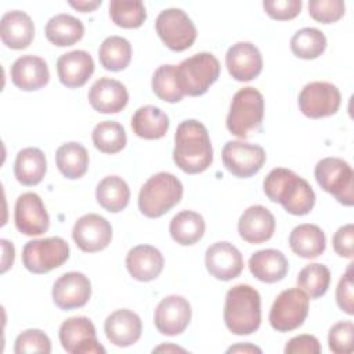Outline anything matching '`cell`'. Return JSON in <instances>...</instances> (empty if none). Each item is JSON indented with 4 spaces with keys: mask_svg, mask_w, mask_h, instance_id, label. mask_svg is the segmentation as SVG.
<instances>
[{
    "mask_svg": "<svg viewBox=\"0 0 354 354\" xmlns=\"http://www.w3.org/2000/svg\"><path fill=\"white\" fill-rule=\"evenodd\" d=\"M173 160L188 174H198L209 169L213 162V148L203 123L187 119L178 124L174 134Z\"/></svg>",
    "mask_w": 354,
    "mask_h": 354,
    "instance_id": "cell-1",
    "label": "cell"
},
{
    "mask_svg": "<svg viewBox=\"0 0 354 354\" xmlns=\"http://www.w3.org/2000/svg\"><path fill=\"white\" fill-rule=\"evenodd\" d=\"M263 188L271 202L281 203L293 216H304L315 205V194L311 185L289 169H272L264 178Z\"/></svg>",
    "mask_w": 354,
    "mask_h": 354,
    "instance_id": "cell-2",
    "label": "cell"
},
{
    "mask_svg": "<svg viewBox=\"0 0 354 354\" xmlns=\"http://www.w3.org/2000/svg\"><path fill=\"white\" fill-rule=\"evenodd\" d=\"M224 322L234 335H250L261 322V300L259 292L245 283L232 286L225 295Z\"/></svg>",
    "mask_w": 354,
    "mask_h": 354,
    "instance_id": "cell-3",
    "label": "cell"
},
{
    "mask_svg": "<svg viewBox=\"0 0 354 354\" xmlns=\"http://www.w3.org/2000/svg\"><path fill=\"white\" fill-rule=\"evenodd\" d=\"M183 196V184L171 173L159 171L149 177L140 189L138 209L149 218H158L173 209Z\"/></svg>",
    "mask_w": 354,
    "mask_h": 354,
    "instance_id": "cell-4",
    "label": "cell"
},
{
    "mask_svg": "<svg viewBox=\"0 0 354 354\" xmlns=\"http://www.w3.org/2000/svg\"><path fill=\"white\" fill-rule=\"evenodd\" d=\"M264 116L263 94L253 87L238 90L231 101L227 116L228 131L239 138H246L252 131L260 129Z\"/></svg>",
    "mask_w": 354,
    "mask_h": 354,
    "instance_id": "cell-5",
    "label": "cell"
},
{
    "mask_svg": "<svg viewBox=\"0 0 354 354\" xmlns=\"http://www.w3.org/2000/svg\"><path fill=\"white\" fill-rule=\"evenodd\" d=\"M178 83L189 97L203 95L220 76V62L210 53H198L177 66Z\"/></svg>",
    "mask_w": 354,
    "mask_h": 354,
    "instance_id": "cell-6",
    "label": "cell"
},
{
    "mask_svg": "<svg viewBox=\"0 0 354 354\" xmlns=\"http://www.w3.org/2000/svg\"><path fill=\"white\" fill-rule=\"evenodd\" d=\"M314 176L318 185L333 195L339 203L353 206L354 171L346 160L340 158H324L315 165Z\"/></svg>",
    "mask_w": 354,
    "mask_h": 354,
    "instance_id": "cell-7",
    "label": "cell"
},
{
    "mask_svg": "<svg viewBox=\"0 0 354 354\" xmlns=\"http://www.w3.org/2000/svg\"><path fill=\"white\" fill-rule=\"evenodd\" d=\"M69 257V245L59 236L29 241L22 249V263L33 274H46L61 267Z\"/></svg>",
    "mask_w": 354,
    "mask_h": 354,
    "instance_id": "cell-8",
    "label": "cell"
},
{
    "mask_svg": "<svg viewBox=\"0 0 354 354\" xmlns=\"http://www.w3.org/2000/svg\"><path fill=\"white\" fill-rule=\"evenodd\" d=\"M308 314V296L299 288L282 290L270 310V325L277 332H290L303 325Z\"/></svg>",
    "mask_w": 354,
    "mask_h": 354,
    "instance_id": "cell-9",
    "label": "cell"
},
{
    "mask_svg": "<svg viewBox=\"0 0 354 354\" xmlns=\"http://www.w3.org/2000/svg\"><path fill=\"white\" fill-rule=\"evenodd\" d=\"M155 29L160 40L173 51L189 48L196 39V28L191 18L180 8H166L159 12Z\"/></svg>",
    "mask_w": 354,
    "mask_h": 354,
    "instance_id": "cell-10",
    "label": "cell"
},
{
    "mask_svg": "<svg viewBox=\"0 0 354 354\" xmlns=\"http://www.w3.org/2000/svg\"><path fill=\"white\" fill-rule=\"evenodd\" d=\"M342 95L339 88L329 82H311L299 94L301 113L311 119L332 116L339 111Z\"/></svg>",
    "mask_w": 354,
    "mask_h": 354,
    "instance_id": "cell-11",
    "label": "cell"
},
{
    "mask_svg": "<svg viewBox=\"0 0 354 354\" xmlns=\"http://www.w3.org/2000/svg\"><path fill=\"white\" fill-rule=\"evenodd\" d=\"M62 348L71 354H100L105 348L98 343L94 324L87 317H72L59 326Z\"/></svg>",
    "mask_w": 354,
    "mask_h": 354,
    "instance_id": "cell-12",
    "label": "cell"
},
{
    "mask_svg": "<svg viewBox=\"0 0 354 354\" xmlns=\"http://www.w3.org/2000/svg\"><path fill=\"white\" fill-rule=\"evenodd\" d=\"M225 169L239 178L256 174L266 163V151L257 144L243 141H228L221 152Z\"/></svg>",
    "mask_w": 354,
    "mask_h": 354,
    "instance_id": "cell-13",
    "label": "cell"
},
{
    "mask_svg": "<svg viewBox=\"0 0 354 354\" xmlns=\"http://www.w3.org/2000/svg\"><path fill=\"white\" fill-rule=\"evenodd\" d=\"M17 230L28 236L44 234L50 227V217L41 198L35 192H25L18 196L14 207Z\"/></svg>",
    "mask_w": 354,
    "mask_h": 354,
    "instance_id": "cell-14",
    "label": "cell"
},
{
    "mask_svg": "<svg viewBox=\"0 0 354 354\" xmlns=\"http://www.w3.org/2000/svg\"><path fill=\"white\" fill-rule=\"evenodd\" d=\"M72 238L76 246L86 253L100 252L111 243L112 227L105 217L88 213L77 218L72 230Z\"/></svg>",
    "mask_w": 354,
    "mask_h": 354,
    "instance_id": "cell-15",
    "label": "cell"
},
{
    "mask_svg": "<svg viewBox=\"0 0 354 354\" xmlns=\"http://www.w3.org/2000/svg\"><path fill=\"white\" fill-rule=\"evenodd\" d=\"M191 321V306L180 295L166 296L155 308L153 322L156 329L166 336L183 333Z\"/></svg>",
    "mask_w": 354,
    "mask_h": 354,
    "instance_id": "cell-16",
    "label": "cell"
},
{
    "mask_svg": "<svg viewBox=\"0 0 354 354\" xmlns=\"http://www.w3.org/2000/svg\"><path fill=\"white\" fill-rule=\"evenodd\" d=\"M91 296L90 279L77 271L62 274L53 286V300L64 311L83 307Z\"/></svg>",
    "mask_w": 354,
    "mask_h": 354,
    "instance_id": "cell-17",
    "label": "cell"
},
{
    "mask_svg": "<svg viewBox=\"0 0 354 354\" xmlns=\"http://www.w3.org/2000/svg\"><path fill=\"white\" fill-rule=\"evenodd\" d=\"M228 73L238 82H249L257 77L263 69V57L259 48L249 41L232 44L225 54Z\"/></svg>",
    "mask_w": 354,
    "mask_h": 354,
    "instance_id": "cell-18",
    "label": "cell"
},
{
    "mask_svg": "<svg viewBox=\"0 0 354 354\" xmlns=\"http://www.w3.org/2000/svg\"><path fill=\"white\" fill-rule=\"evenodd\" d=\"M205 264L214 278L220 281H231L242 272L243 257L232 243L216 242L207 248Z\"/></svg>",
    "mask_w": 354,
    "mask_h": 354,
    "instance_id": "cell-19",
    "label": "cell"
},
{
    "mask_svg": "<svg viewBox=\"0 0 354 354\" xmlns=\"http://www.w3.org/2000/svg\"><path fill=\"white\" fill-rule=\"evenodd\" d=\"M275 218L272 213L261 206L253 205L248 207L239 217L238 232L248 243H263L274 235Z\"/></svg>",
    "mask_w": 354,
    "mask_h": 354,
    "instance_id": "cell-20",
    "label": "cell"
},
{
    "mask_svg": "<svg viewBox=\"0 0 354 354\" xmlns=\"http://www.w3.org/2000/svg\"><path fill=\"white\" fill-rule=\"evenodd\" d=\"M129 101V93L119 80L101 77L88 90V102L100 113H118Z\"/></svg>",
    "mask_w": 354,
    "mask_h": 354,
    "instance_id": "cell-21",
    "label": "cell"
},
{
    "mask_svg": "<svg viewBox=\"0 0 354 354\" xmlns=\"http://www.w3.org/2000/svg\"><path fill=\"white\" fill-rule=\"evenodd\" d=\"M108 340L118 347L134 344L142 332L141 318L131 310L120 308L109 314L104 324Z\"/></svg>",
    "mask_w": 354,
    "mask_h": 354,
    "instance_id": "cell-22",
    "label": "cell"
},
{
    "mask_svg": "<svg viewBox=\"0 0 354 354\" xmlns=\"http://www.w3.org/2000/svg\"><path fill=\"white\" fill-rule=\"evenodd\" d=\"M94 72V61L84 50H73L62 54L57 61L59 82L68 88H77L86 84Z\"/></svg>",
    "mask_w": 354,
    "mask_h": 354,
    "instance_id": "cell-23",
    "label": "cell"
},
{
    "mask_svg": "<svg viewBox=\"0 0 354 354\" xmlns=\"http://www.w3.org/2000/svg\"><path fill=\"white\" fill-rule=\"evenodd\" d=\"M163 254L151 245L134 246L126 256L129 274L140 282H149L158 278L163 270Z\"/></svg>",
    "mask_w": 354,
    "mask_h": 354,
    "instance_id": "cell-24",
    "label": "cell"
},
{
    "mask_svg": "<svg viewBox=\"0 0 354 354\" xmlns=\"http://www.w3.org/2000/svg\"><path fill=\"white\" fill-rule=\"evenodd\" d=\"M14 86L24 91H33L44 87L50 80L47 62L36 55H22L11 66Z\"/></svg>",
    "mask_w": 354,
    "mask_h": 354,
    "instance_id": "cell-25",
    "label": "cell"
},
{
    "mask_svg": "<svg viewBox=\"0 0 354 354\" xmlns=\"http://www.w3.org/2000/svg\"><path fill=\"white\" fill-rule=\"evenodd\" d=\"M0 37L3 44L8 48H26L35 37V25L32 18L19 10L6 12L0 21Z\"/></svg>",
    "mask_w": 354,
    "mask_h": 354,
    "instance_id": "cell-26",
    "label": "cell"
},
{
    "mask_svg": "<svg viewBox=\"0 0 354 354\" xmlns=\"http://www.w3.org/2000/svg\"><path fill=\"white\" fill-rule=\"evenodd\" d=\"M248 266L252 275L266 283H275L283 279L289 270L288 259L277 249L257 250L250 256Z\"/></svg>",
    "mask_w": 354,
    "mask_h": 354,
    "instance_id": "cell-27",
    "label": "cell"
},
{
    "mask_svg": "<svg viewBox=\"0 0 354 354\" xmlns=\"http://www.w3.org/2000/svg\"><path fill=\"white\" fill-rule=\"evenodd\" d=\"M47 171L46 155L36 147H28L18 152L14 162V176L26 187L39 184Z\"/></svg>",
    "mask_w": 354,
    "mask_h": 354,
    "instance_id": "cell-28",
    "label": "cell"
},
{
    "mask_svg": "<svg viewBox=\"0 0 354 354\" xmlns=\"http://www.w3.org/2000/svg\"><path fill=\"white\" fill-rule=\"evenodd\" d=\"M167 115L153 105L138 108L131 118V129L136 136L144 140H159L169 130Z\"/></svg>",
    "mask_w": 354,
    "mask_h": 354,
    "instance_id": "cell-29",
    "label": "cell"
},
{
    "mask_svg": "<svg viewBox=\"0 0 354 354\" xmlns=\"http://www.w3.org/2000/svg\"><path fill=\"white\" fill-rule=\"evenodd\" d=\"M289 245L299 257L315 259L325 250V234L315 224H300L292 230Z\"/></svg>",
    "mask_w": 354,
    "mask_h": 354,
    "instance_id": "cell-30",
    "label": "cell"
},
{
    "mask_svg": "<svg viewBox=\"0 0 354 354\" xmlns=\"http://www.w3.org/2000/svg\"><path fill=\"white\" fill-rule=\"evenodd\" d=\"M84 35V26L80 19L69 14H57L46 25V37L58 47H66L77 43Z\"/></svg>",
    "mask_w": 354,
    "mask_h": 354,
    "instance_id": "cell-31",
    "label": "cell"
},
{
    "mask_svg": "<svg viewBox=\"0 0 354 354\" xmlns=\"http://www.w3.org/2000/svg\"><path fill=\"white\" fill-rule=\"evenodd\" d=\"M95 198L106 212L118 213L126 209L130 201V188L119 176L104 177L95 189Z\"/></svg>",
    "mask_w": 354,
    "mask_h": 354,
    "instance_id": "cell-32",
    "label": "cell"
},
{
    "mask_svg": "<svg viewBox=\"0 0 354 354\" xmlns=\"http://www.w3.org/2000/svg\"><path fill=\"white\" fill-rule=\"evenodd\" d=\"M58 170L66 178L76 180L86 174L88 167L87 149L80 142H65L55 152Z\"/></svg>",
    "mask_w": 354,
    "mask_h": 354,
    "instance_id": "cell-33",
    "label": "cell"
},
{
    "mask_svg": "<svg viewBox=\"0 0 354 354\" xmlns=\"http://www.w3.org/2000/svg\"><path fill=\"white\" fill-rule=\"evenodd\" d=\"M171 238L183 245L189 246L196 243L205 234V220L203 217L192 210H183L177 213L169 227Z\"/></svg>",
    "mask_w": 354,
    "mask_h": 354,
    "instance_id": "cell-34",
    "label": "cell"
},
{
    "mask_svg": "<svg viewBox=\"0 0 354 354\" xmlns=\"http://www.w3.org/2000/svg\"><path fill=\"white\" fill-rule=\"evenodd\" d=\"M98 58L106 71H123L131 59V44L122 36H109L101 43Z\"/></svg>",
    "mask_w": 354,
    "mask_h": 354,
    "instance_id": "cell-35",
    "label": "cell"
},
{
    "mask_svg": "<svg viewBox=\"0 0 354 354\" xmlns=\"http://www.w3.org/2000/svg\"><path fill=\"white\" fill-rule=\"evenodd\" d=\"M91 140L94 147L102 153H118L127 142L126 131L123 126L113 120H104L95 124Z\"/></svg>",
    "mask_w": 354,
    "mask_h": 354,
    "instance_id": "cell-36",
    "label": "cell"
},
{
    "mask_svg": "<svg viewBox=\"0 0 354 354\" xmlns=\"http://www.w3.org/2000/svg\"><path fill=\"white\" fill-rule=\"evenodd\" d=\"M326 48V37L317 28H303L290 39L292 53L301 59L318 58Z\"/></svg>",
    "mask_w": 354,
    "mask_h": 354,
    "instance_id": "cell-37",
    "label": "cell"
},
{
    "mask_svg": "<svg viewBox=\"0 0 354 354\" xmlns=\"http://www.w3.org/2000/svg\"><path fill=\"white\" fill-rule=\"evenodd\" d=\"M152 90L158 98L166 102H180L185 95L180 87L177 65H160L152 76Z\"/></svg>",
    "mask_w": 354,
    "mask_h": 354,
    "instance_id": "cell-38",
    "label": "cell"
},
{
    "mask_svg": "<svg viewBox=\"0 0 354 354\" xmlns=\"http://www.w3.org/2000/svg\"><path fill=\"white\" fill-rule=\"evenodd\" d=\"M330 283V271L326 266L313 263L303 267L297 275V288L301 289L310 299L324 296Z\"/></svg>",
    "mask_w": 354,
    "mask_h": 354,
    "instance_id": "cell-39",
    "label": "cell"
},
{
    "mask_svg": "<svg viewBox=\"0 0 354 354\" xmlns=\"http://www.w3.org/2000/svg\"><path fill=\"white\" fill-rule=\"evenodd\" d=\"M109 17L120 28H140L147 19V11L140 0H112L109 1Z\"/></svg>",
    "mask_w": 354,
    "mask_h": 354,
    "instance_id": "cell-40",
    "label": "cell"
},
{
    "mask_svg": "<svg viewBox=\"0 0 354 354\" xmlns=\"http://www.w3.org/2000/svg\"><path fill=\"white\" fill-rule=\"evenodd\" d=\"M15 354L26 353H51V342L48 336L40 329H28L19 333L14 344Z\"/></svg>",
    "mask_w": 354,
    "mask_h": 354,
    "instance_id": "cell-41",
    "label": "cell"
},
{
    "mask_svg": "<svg viewBox=\"0 0 354 354\" xmlns=\"http://www.w3.org/2000/svg\"><path fill=\"white\" fill-rule=\"evenodd\" d=\"M353 333L354 325L351 321H339L330 329L328 335L329 348L335 354H348L353 351Z\"/></svg>",
    "mask_w": 354,
    "mask_h": 354,
    "instance_id": "cell-42",
    "label": "cell"
},
{
    "mask_svg": "<svg viewBox=\"0 0 354 354\" xmlns=\"http://www.w3.org/2000/svg\"><path fill=\"white\" fill-rule=\"evenodd\" d=\"M308 12L313 19L321 24H333L344 14V1L342 0H311Z\"/></svg>",
    "mask_w": 354,
    "mask_h": 354,
    "instance_id": "cell-43",
    "label": "cell"
},
{
    "mask_svg": "<svg viewBox=\"0 0 354 354\" xmlns=\"http://www.w3.org/2000/svg\"><path fill=\"white\" fill-rule=\"evenodd\" d=\"M301 0H267L263 7L270 18L277 21H288L300 14Z\"/></svg>",
    "mask_w": 354,
    "mask_h": 354,
    "instance_id": "cell-44",
    "label": "cell"
},
{
    "mask_svg": "<svg viewBox=\"0 0 354 354\" xmlns=\"http://www.w3.org/2000/svg\"><path fill=\"white\" fill-rule=\"evenodd\" d=\"M336 303L342 311L348 315L354 314V293H353V264H348L336 288Z\"/></svg>",
    "mask_w": 354,
    "mask_h": 354,
    "instance_id": "cell-45",
    "label": "cell"
},
{
    "mask_svg": "<svg viewBox=\"0 0 354 354\" xmlns=\"http://www.w3.org/2000/svg\"><path fill=\"white\" fill-rule=\"evenodd\" d=\"M332 243H333L335 252L339 256L351 259L353 257V243H354V225L350 223V224L340 227L335 232Z\"/></svg>",
    "mask_w": 354,
    "mask_h": 354,
    "instance_id": "cell-46",
    "label": "cell"
},
{
    "mask_svg": "<svg viewBox=\"0 0 354 354\" xmlns=\"http://www.w3.org/2000/svg\"><path fill=\"white\" fill-rule=\"evenodd\" d=\"M321 344L318 339L313 335H299L292 337L286 346H285V353L286 354H318L321 353Z\"/></svg>",
    "mask_w": 354,
    "mask_h": 354,
    "instance_id": "cell-47",
    "label": "cell"
},
{
    "mask_svg": "<svg viewBox=\"0 0 354 354\" xmlns=\"http://www.w3.org/2000/svg\"><path fill=\"white\" fill-rule=\"evenodd\" d=\"M3 248V259H1V274H4L14 263V246L7 239L0 241Z\"/></svg>",
    "mask_w": 354,
    "mask_h": 354,
    "instance_id": "cell-48",
    "label": "cell"
},
{
    "mask_svg": "<svg viewBox=\"0 0 354 354\" xmlns=\"http://www.w3.org/2000/svg\"><path fill=\"white\" fill-rule=\"evenodd\" d=\"M101 0H79V1H69V6L79 10L80 12H90V11H94L97 7L101 6Z\"/></svg>",
    "mask_w": 354,
    "mask_h": 354,
    "instance_id": "cell-49",
    "label": "cell"
},
{
    "mask_svg": "<svg viewBox=\"0 0 354 354\" xmlns=\"http://www.w3.org/2000/svg\"><path fill=\"white\" fill-rule=\"evenodd\" d=\"M227 353H261V350L250 343H245V344H238V346L230 347L227 350Z\"/></svg>",
    "mask_w": 354,
    "mask_h": 354,
    "instance_id": "cell-50",
    "label": "cell"
},
{
    "mask_svg": "<svg viewBox=\"0 0 354 354\" xmlns=\"http://www.w3.org/2000/svg\"><path fill=\"white\" fill-rule=\"evenodd\" d=\"M153 351H185V350L181 347H177V346L166 344V346H159V347L153 348Z\"/></svg>",
    "mask_w": 354,
    "mask_h": 354,
    "instance_id": "cell-51",
    "label": "cell"
}]
</instances>
